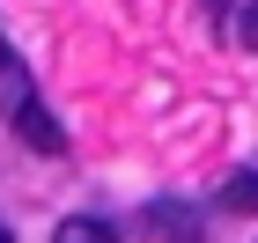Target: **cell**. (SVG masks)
Here are the masks:
<instances>
[{
  "instance_id": "cell-1",
  "label": "cell",
  "mask_w": 258,
  "mask_h": 243,
  "mask_svg": "<svg viewBox=\"0 0 258 243\" xmlns=\"http://www.w3.org/2000/svg\"><path fill=\"white\" fill-rule=\"evenodd\" d=\"M0 118L15 125V140H22V147H37V155H67L59 118L44 111L37 81H30V66H22V52H15L8 37H0Z\"/></svg>"
},
{
  "instance_id": "cell-2",
  "label": "cell",
  "mask_w": 258,
  "mask_h": 243,
  "mask_svg": "<svg viewBox=\"0 0 258 243\" xmlns=\"http://www.w3.org/2000/svg\"><path fill=\"white\" fill-rule=\"evenodd\" d=\"M140 236L148 243H207V214L184 199H148L140 206Z\"/></svg>"
},
{
  "instance_id": "cell-3",
  "label": "cell",
  "mask_w": 258,
  "mask_h": 243,
  "mask_svg": "<svg viewBox=\"0 0 258 243\" xmlns=\"http://www.w3.org/2000/svg\"><path fill=\"white\" fill-rule=\"evenodd\" d=\"M52 243H118V228L103 221V214H67V221L52 228Z\"/></svg>"
},
{
  "instance_id": "cell-4",
  "label": "cell",
  "mask_w": 258,
  "mask_h": 243,
  "mask_svg": "<svg viewBox=\"0 0 258 243\" xmlns=\"http://www.w3.org/2000/svg\"><path fill=\"white\" fill-rule=\"evenodd\" d=\"M221 214H258V170L221 177Z\"/></svg>"
},
{
  "instance_id": "cell-5",
  "label": "cell",
  "mask_w": 258,
  "mask_h": 243,
  "mask_svg": "<svg viewBox=\"0 0 258 243\" xmlns=\"http://www.w3.org/2000/svg\"><path fill=\"white\" fill-rule=\"evenodd\" d=\"M243 44L258 52V8H243Z\"/></svg>"
},
{
  "instance_id": "cell-6",
  "label": "cell",
  "mask_w": 258,
  "mask_h": 243,
  "mask_svg": "<svg viewBox=\"0 0 258 243\" xmlns=\"http://www.w3.org/2000/svg\"><path fill=\"white\" fill-rule=\"evenodd\" d=\"M0 243H15V236H8V221H0Z\"/></svg>"
},
{
  "instance_id": "cell-7",
  "label": "cell",
  "mask_w": 258,
  "mask_h": 243,
  "mask_svg": "<svg viewBox=\"0 0 258 243\" xmlns=\"http://www.w3.org/2000/svg\"><path fill=\"white\" fill-rule=\"evenodd\" d=\"M207 8H229V0H207Z\"/></svg>"
}]
</instances>
